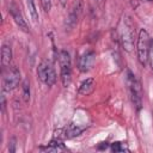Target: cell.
I'll return each mask as SVG.
<instances>
[{"mask_svg": "<svg viewBox=\"0 0 153 153\" xmlns=\"http://www.w3.org/2000/svg\"><path fill=\"white\" fill-rule=\"evenodd\" d=\"M118 36L123 49L130 53L134 48L135 41V25L129 16H124L118 25Z\"/></svg>", "mask_w": 153, "mask_h": 153, "instance_id": "cell-1", "label": "cell"}, {"mask_svg": "<svg viewBox=\"0 0 153 153\" xmlns=\"http://www.w3.org/2000/svg\"><path fill=\"white\" fill-rule=\"evenodd\" d=\"M149 45H151L149 35L145 29H141L136 38V51H137V59L142 66H145L148 62Z\"/></svg>", "mask_w": 153, "mask_h": 153, "instance_id": "cell-2", "label": "cell"}, {"mask_svg": "<svg viewBox=\"0 0 153 153\" xmlns=\"http://www.w3.org/2000/svg\"><path fill=\"white\" fill-rule=\"evenodd\" d=\"M59 63L61 69V81L65 87H67L71 84L72 79V61L68 51L61 50L59 53Z\"/></svg>", "mask_w": 153, "mask_h": 153, "instance_id": "cell-3", "label": "cell"}, {"mask_svg": "<svg viewBox=\"0 0 153 153\" xmlns=\"http://www.w3.org/2000/svg\"><path fill=\"white\" fill-rule=\"evenodd\" d=\"M37 75L39 78V80L45 84L47 86H53L56 82V73L55 69L53 67V65L50 63V61L48 60H43L37 68Z\"/></svg>", "mask_w": 153, "mask_h": 153, "instance_id": "cell-4", "label": "cell"}, {"mask_svg": "<svg viewBox=\"0 0 153 153\" xmlns=\"http://www.w3.org/2000/svg\"><path fill=\"white\" fill-rule=\"evenodd\" d=\"M127 84H128L131 103L134 104V106L139 111L141 109V98H142L141 86H140V82L137 81V79L135 78V75L130 71H128V74H127Z\"/></svg>", "mask_w": 153, "mask_h": 153, "instance_id": "cell-5", "label": "cell"}, {"mask_svg": "<svg viewBox=\"0 0 153 153\" xmlns=\"http://www.w3.org/2000/svg\"><path fill=\"white\" fill-rule=\"evenodd\" d=\"M20 82V72L17 67H7V71L4 73V81H2V90L4 91H12L14 90Z\"/></svg>", "mask_w": 153, "mask_h": 153, "instance_id": "cell-6", "label": "cell"}, {"mask_svg": "<svg viewBox=\"0 0 153 153\" xmlns=\"http://www.w3.org/2000/svg\"><path fill=\"white\" fill-rule=\"evenodd\" d=\"M94 61H96V54L93 50H87L85 51L80 57H79V62H78V68L80 72L85 73V72H88L93 65H94Z\"/></svg>", "mask_w": 153, "mask_h": 153, "instance_id": "cell-7", "label": "cell"}, {"mask_svg": "<svg viewBox=\"0 0 153 153\" xmlns=\"http://www.w3.org/2000/svg\"><path fill=\"white\" fill-rule=\"evenodd\" d=\"M10 13H11L12 18L14 19L16 24L18 25V27H19L20 30H23L24 32H29L27 24H26V22H25V19H24V17H23V14H22L20 10L18 8V6H17L16 4H12V5L10 6Z\"/></svg>", "mask_w": 153, "mask_h": 153, "instance_id": "cell-8", "label": "cell"}, {"mask_svg": "<svg viewBox=\"0 0 153 153\" xmlns=\"http://www.w3.org/2000/svg\"><path fill=\"white\" fill-rule=\"evenodd\" d=\"M94 86H96V81L93 78H87L86 80H84L80 86H79V90H78V93L81 94V96H88L93 92L94 90Z\"/></svg>", "mask_w": 153, "mask_h": 153, "instance_id": "cell-9", "label": "cell"}, {"mask_svg": "<svg viewBox=\"0 0 153 153\" xmlns=\"http://www.w3.org/2000/svg\"><path fill=\"white\" fill-rule=\"evenodd\" d=\"M11 59H12V50H11V47L7 45V44H4L2 48H1V62H2L4 68H7V66H8L10 62H11Z\"/></svg>", "mask_w": 153, "mask_h": 153, "instance_id": "cell-10", "label": "cell"}, {"mask_svg": "<svg viewBox=\"0 0 153 153\" xmlns=\"http://www.w3.org/2000/svg\"><path fill=\"white\" fill-rule=\"evenodd\" d=\"M84 130V128L75 126V124H69L65 130H63V136L67 139H72L74 136H78L81 134V131Z\"/></svg>", "mask_w": 153, "mask_h": 153, "instance_id": "cell-11", "label": "cell"}, {"mask_svg": "<svg viewBox=\"0 0 153 153\" xmlns=\"http://www.w3.org/2000/svg\"><path fill=\"white\" fill-rule=\"evenodd\" d=\"M80 10H81V4H80V1H78L73 5V7L71 10V13H69V17H68V22H72V25H74L76 23Z\"/></svg>", "mask_w": 153, "mask_h": 153, "instance_id": "cell-12", "label": "cell"}, {"mask_svg": "<svg viewBox=\"0 0 153 153\" xmlns=\"http://www.w3.org/2000/svg\"><path fill=\"white\" fill-rule=\"evenodd\" d=\"M26 4H27V8H29V11H30L31 18H32V20L36 23V22L38 20V13H37L35 2H33V0H26Z\"/></svg>", "mask_w": 153, "mask_h": 153, "instance_id": "cell-13", "label": "cell"}, {"mask_svg": "<svg viewBox=\"0 0 153 153\" xmlns=\"http://www.w3.org/2000/svg\"><path fill=\"white\" fill-rule=\"evenodd\" d=\"M111 151L112 152H128L129 149L126 147V145H123L121 142H114L111 145Z\"/></svg>", "mask_w": 153, "mask_h": 153, "instance_id": "cell-14", "label": "cell"}, {"mask_svg": "<svg viewBox=\"0 0 153 153\" xmlns=\"http://www.w3.org/2000/svg\"><path fill=\"white\" fill-rule=\"evenodd\" d=\"M148 63L151 67V71L153 72V39L151 38V45H149V53H148Z\"/></svg>", "mask_w": 153, "mask_h": 153, "instance_id": "cell-15", "label": "cell"}, {"mask_svg": "<svg viewBox=\"0 0 153 153\" xmlns=\"http://www.w3.org/2000/svg\"><path fill=\"white\" fill-rule=\"evenodd\" d=\"M23 91H24L23 97H24L25 102H27L29 98H30V87H29V85H27V81L24 82V85H23Z\"/></svg>", "mask_w": 153, "mask_h": 153, "instance_id": "cell-16", "label": "cell"}, {"mask_svg": "<svg viewBox=\"0 0 153 153\" xmlns=\"http://www.w3.org/2000/svg\"><path fill=\"white\" fill-rule=\"evenodd\" d=\"M41 5L45 12H49L51 7V0H41Z\"/></svg>", "mask_w": 153, "mask_h": 153, "instance_id": "cell-17", "label": "cell"}, {"mask_svg": "<svg viewBox=\"0 0 153 153\" xmlns=\"http://www.w3.org/2000/svg\"><path fill=\"white\" fill-rule=\"evenodd\" d=\"M1 108H2V111H5L6 102H5V96H4V94H1Z\"/></svg>", "mask_w": 153, "mask_h": 153, "instance_id": "cell-18", "label": "cell"}, {"mask_svg": "<svg viewBox=\"0 0 153 153\" xmlns=\"http://www.w3.org/2000/svg\"><path fill=\"white\" fill-rule=\"evenodd\" d=\"M66 1H67V0H60V2H61V5H62V6H65V5H66Z\"/></svg>", "mask_w": 153, "mask_h": 153, "instance_id": "cell-19", "label": "cell"}, {"mask_svg": "<svg viewBox=\"0 0 153 153\" xmlns=\"http://www.w3.org/2000/svg\"><path fill=\"white\" fill-rule=\"evenodd\" d=\"M149 1H153V0H149Z\"/></svg>", "mask_w": 153, "mask_h": 153, "instance_id": "cell-20", "label": "cell"}]
</instances>
